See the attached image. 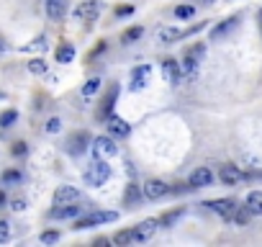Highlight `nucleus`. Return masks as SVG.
Returning <instances> with one entry per match:
<instances>
[{"mask_svg":"<svg viewBox=\"0 0 262 247\" xmlns=\"http://www.w3.org/2000/svg\"><path fill=\"white\" fill-rule=\"evenodd\" d=\"M123 203H126V206H139V203H142V188H139L137 183H128V186H126Z\"/></svg>","mask_w":262,"mask_h":247,"instance_id":"19","label":"nucleus"},{"mask_svg":"<svg viewBox=\"0 0 262 247\" xmlns=\"http://www.w3.org/2000/svg\"><path fill=\"white\" fill-rule=\"evenodd\" d=\"M244 206H247L254 216L262 214V191H252V193L247 196V203H244Z\"/></svg>","mask_w":262,"mask_h":247,"instance_id":"22","label":"nucleus"},{"mask_svg":"<svg viewBox=\"0 0 262 247\" xmlns=\"http://www.w3.org/2000/svg\"><path fill=\"white\" fill-rule=\"evenodd\" d=\"M0 98H6V95H3V93H0Z\"/></svg>","mask_w":262,"mask_h":247,"instance_id":"45","label":"nucleus"},{"mask_svg":"<svg viewBox=\"0 0 262 247\" xmlns=\"http://www.w3.org/2000/svg\"><path fill=\"white\" fill-rule=\"evenodd\" d=\"M49 216H52V219H75V216H80V206H77V203L57 206V209H52Z\"/></svg>","mask_w":262,"mask_h":247,"instance_id":"18","label":"nucleus"},{"mask_svg":"<svg viewBox=\"0 0 262 247\" xmlns=\"http://www.w3.org/2000/svg\"><path fill=\"white\" fill-rule=\"evenodd\" d=\"M157 229H160V219H144L142 224L134 227V242H147V239H152Z\"/></svg>","mask_w":262,"mask_h":247,"instance_id":"8","label":"nucleus"},{"mask_svg":"<svg viewBox=\"0 0 262 247\" xmlns=\"http://www.w3.org/2000/svg\"><path fill=\"white\" fill-rule=\"evenodd\" d=\"M29 72L31 75H44L47 72V62L44 59H31L29 62Z\"/></svg>","mask_w":262,"mask_h":247,"instance_id":"32","label":"nucleus"},{"mask_svg":"<svg viewBox=\"0 0 262 247\" xmlns=\"http://www.w3.org/2000/svg\"><path fill=\"white\" fill-rule=\"evenodd\" d=\"M149 75H152V67L149 65H142V67H137L134 72H131V90H142L147 83H149Z\"/></svg>","mask_w":262,"mask_h":247,"instance_id":"15","label":"nucleus"},{"mask_svg":"<svg viewBox=\"0 0 262 247\" xmlns=\"http://www.w3.org/2000/svg\"><path fill=\"white\" fill-rule=\"evenodd\" d=\"M26 152H29L26 142H16V145H13V155H16V157H24Z\"/></svg>","mask_w":262,"mask_h":247,"instance_id":"37","label":"nucleus"},{"mask_svg":"<svg viewBox=\"0 0 262 247\" xmlns=\"http://www.w3.org/2000/svg\"><path fill=\"white\" fill-rule=\"evenodd\" d=\"M80 191L75 186H59L54 191V206H67V203H80Z\"/></svg>","mask_w":262,"mask_h":247,"instance_id":"6","label":"nucleus"},{"mask_svg":"<svg viewBox=\"0 0 262 247\" xmlns=\"http://www.w3.org/2000/svg\"><path fill=\"white\" fill-rule=\"evenodd\" d=\"M144 36V29L142 26H131V29H126L123 34H121V44H134L137 39H142Z\"/></svg>","mask_w":262,"mask_h":247,"instance_id":"24","label":"nucleus"},{"mask_svg":"<svg viewBox=\"0 0 262 247\" xmlns=\"http://www.w3.org/2000/svg\"><path fill=\"white\" fill-rule=\"evenodd\" d=\"M93 155L100 157V160H108V157H116L118 155V145L111 139V137H95L93 145H90Z\"/></svg>","mask_w":262,"mask_h":247,"instance_id":"4","label":"nucleus"},{"mask_svg":"<svg viewBox=\"0 0 262 247\" xmlns=\"http://www.w3.org/2000/svg\"><path fill=\"white\" fill-rule=\"evenodd\" d=\"M93 244H95V247H105V244H108V239H105V237H98Z\"/></svg>","mask_w":262,"mask_h":247,"instance_id":"40","label":"nucleus"},{"mask_svg":"<svg viewBox=\"0 0 262 247\" xmlns=\"http://www.w3.org/2000/svg\"><path fill=\"white\" fill-rule=\"evenodd\" d=\"M21 180H24L21 170H6L3 175H0V183H3V186H18Z\"/></svg>","mask_w":262,"mask_h":247,"instance_id":"25","label":"nucleus"},{"mask_svg":"<svg viewBox=\"0 0 262 247\" xmlns=\"http://www.w3.org/2000/svg\"><path fill=\"white\" fill-rule=\"evenodd\" d=\"M236 24H239V18L236 16H231L229 21H224V24H219L213 31H211V39H221V36H226V34H231L234 29H236Z\"/></svg>","mask_w":262,"mask_h":247,"instance_id":"20","label":"nucleus"},{"mask_svg":"<svg viewBox=\"0 0 262 247\" xmlns=\"http://www.w3.org/2000/svg\"><path fill=\"white\" fill-rule=\"evenodd\" d=\"M6 203H8V198H6V193H3V191H0V206H6Z\"/></svg>","mask_w":262,"mask_h":247,"instance_id":"41","label":"nucleus"},{"mask_svg":"<svg viewBox=\"0 0 262 247\" xmlns=\"http://www.w3.org/2000/svg\"><path fill=\"white\" fill-rule=\"evenodd\" d=\"M59 129H62V118H57V116H54V118H49V121H47V127H44V132H47V134H57Z\"/></svg>","mask_w":262,"mask_h":247,"instance_id":"33","label":"nucleus"},{"mask_svg":"<svg viewBox=\"0 0 262 247\" xmlns=\"http://www.w3.org/2000/svg\"><path fill=\"white\" fill-rule=\"evenodd\" d=\"M75 59V47L72 44H59L57 47V62L59 65H67V62H72Z\"/></svg>","mask_w":262,"mask_h":247,"instance_id":"23","label":"nucleus"},{"mask_svg":"<svg viewBox=\"0 0 262 247\" xmlns=\"http://www.w3.org/2000/svg\"><path fill=\"white\" fill-rule=\"evenodd\" d=\"M67 13V0H47V16L49 21H62Z\"/></svg>","mask_w":262,"mask_h":247,"instance_id":"17","label":"nucleus"},{"mask_svg":"<svg viewBox=\"0 0 262 247\" xmlns=\"http://www.w3.org/2000/svg\"><path fill=\"white\" fill-rule=\"evenodd\" d=\"M185 214V209L180 206V209H175V211H167V214H162V219H160V227H172L180 216Z\"/></svg>","mask_w":262,"mask_h":247,"instance_id":"28","label":"nucleus"},{"mask_svg":"<svg viewBox=\"0 0 262 247\" xmlns=\"http://www.w3.org/2000/svg\"><path fill=\"white\" fill-rule=\"evenodd\" d=\"M252 216H254V214H252V211H249V209H247V206H239V209H236V214H234V219H231V221H234V224H236V227H247V224H249V219H252Z\"/></svg>","mask_w":262,"mask_h":247,"instance_id":"26","label":"nucleus"},{"mask_svg":"<svg viewBox=\"0 0 262 247\" xmlns=\"http://www.w3.org/2000/svg\"><path fill=\"white\" fill-rule=\"evenodd\" d=\"M167 193H170V186L162 183V180H147V183H144V196H147L149 201H160V198L167 196Z\"/></svg>","mask_w":262,"mask_h":247,"instance_id":"13","label":"nucleus"},{"mask_svg":"<svg viewBox=\"0 0 262 247\" xmlns=\"http://www.w3.org/2000/svg\"><path fill=\"white\" fill-rule=\"evenodd\" d=\"M203 57H206V47H203V42L193 44V47L183 54V62H180V67H183V77L195 80V75H198V65L203 62Z\"/></svg>","mask_w":262,"mask_h":247,"instance_id":"1","label":"nucleus"},{"mask_svg":"<svg viewBox=\"0 0 262 247\" xmlns=\"http://www.w3.org/2000/svg\"><path fill=\"white\" fill-rule=\"evenodd\" d=\"M116 95H118V88L116 85H111L108 88V93H105V98L100 100V106H98V121H108V116L113 113V103H116Z\"/></svg>","mask_w":262,"mask_h":247,"instance_id":"10","label":"nucleus"},{"mask_svg":"<svg viewBox=\"0 0 262 247\" xmlns=\"http://www.w3.org/2000/svg\"><path fill=\"white\" fill-rule=\"evenodd\" d=\"M162 70H165L170 85H180V83H183V67H180V62H175V59H165V62H162Z\"/></svg>","mask_w":262,"mask_h":247,"instance_id":"16","label":"nucleus"},{"mask_svg":"<svg viewBox=\"0 0 262 247\" xmlns=\"http://www.w3.org/2000/svg\"><path fill=\"white\" fill-rule=\"evenodd\" d=\"M211 183H213V173L208 168H198V170H193V175L188 180V188H206Z\"/></svg>","mask_w":262,"mask_h":247,"instance_id":"14","label":"nucleus"},{"mask_svg":"<svg viewBox=\"0 0 262 247\" xmlns=\"http://www.w3.org/2000/svg\"><path fill=\"white\" fill-rule=\"evenodd\" d=\"M18 121V111H3V113H0V127H3V129H8V127H13V123Z\"/></svg>","mask_w":262,"mask_h":247,"instance_id":"30","label":"nucleus"},{"mask_svg":"<svg viewBox=\"0 0 262 247\" xmlns=\"http://www.w3.org/2000/svg\"><path fill=\"white\" fill-rule=\"evenodd\" d=\"M113 242L116 244H131V242H134V229H121V232H116L113 234Z\"/></svg>","mask_w":262,"mask_h":247,"instance_id":"29","label":"nucleus"},{"mask_svg":"<svg viewBox=\"0 0 262 247\" xmlns=\"http://www.w3.org/2000/svg\"><path fill=\"white\" fill-rule=\"evenodd\" d=\"M90 142H93V139H90L88 132H75V134L67 139V152H70V155H82V152L90 147Z\"/></svg>","mask_w":262,"mask_h":247,"instance_id":"9","label":"nucleus"},{"mask_svg":"<svg viewBox=\"0 0 262 247\" xmlns=\"http://www.w3.org/2000/svg\"><path fill=\"white\" fill-rule=\"evenodd\" d=\"M72 16H75V21L90 24V21H95L100 16V3H98V0H82V3L72 11Z\"/></svg>","mask_w":262,"mask_h":247,"instance_id":"5","label":"nucleus"},{"mask_svg":"<svg viewBox=\"0 0 262 247\" xmlns=\"http://www.w3.org/2000/svg\"><path fill=\"white\" fill-rule=\"evenodd\" d=\"M203 3H213V0H203Z\"/></svg>","mask_w":262,"mask_h":247,"instance_id":"44","label":"nucleus"},{"mask_svg":"<svg viewBox=\"0 0 262 247\" xmlns=\"http://www.w3.org/2000/svg\"><path fill=\"white\" fill-rule=\"evenodd\" d=\"M11 209H13V211H24V209H26V201H24V198H13V201H11Z\"/></svg>","mask_w":262,"mask_h":247,"instance_id":"39","label":"nucleus"},{"mask_svg":"<svg viewBox=\"0 0 262 247\" xmlns=\"http://www.w3.org/2000/svg\"><path fill=\"white\" fill-rule=\"evenodd\" d=\"M213 214H219V216H224V219H234V214H236V201L234 198H216V201H211V203H206Z\"/></svg>","mask_w":262,"mask_h":247,"instance_id":"7","label":"nucleus"},{"mask_svg":"<svg viewBox=\"0 0 262 247\" xmlns=\"http://www.w3.org/2000/svg\"><path fill=\"white\" fill-rule=\"evenodd\" d=\"M3 49H6V47H3V42H0V52H3Z\"/></svg>","mask_w":262,"mask_h":247,"instance_id":"43","label":"nucleus"},{"mask_svg":"<svg viewBox=\"0 0 262 247\" xmlns=\"http://www.w3.org/2000/svg\"><path fill=\"white\" fill-rule=\"evenodd\" d=\"M108 132L116 137V139H123V137H128L131 134V127H128V121H123L121 116H108Z\"/></svg>","mask_w":262,"mask_h":247,"instance_id":"12","label":"nucleus"},{"mask_svg":"<svg viewBox=\"0 0 262 247\" xmlns=\"http://www.w3.org/2000/svg\"><path fill=\"white\" fill-rule=\"evenodd\" d=\"M116 219H118L116 211H93V214H88V216H80V219L75 221V229H90V227L111 224V221H116Z\"/></svg>","mask_w":262,"mask_h":247,"instance_id":"3","label":"nucleus"},{"mask_svg":"<svg viewBox=\"0 0 262 247\" xmlns=\"http://www.w3.org/2000/svg\"><path fill=\"white\" fill-rule=\"evenodd\" d=\"M219 180H221L224 186H236V183L244 180V173H242L236 165L226 162V165H221V170H219Z\"/></svg>","mask_w":262,"mask_h":247,"instance_id":"11","label":"nucleus"},{"mask_svg":"<svg viewBox=\"0 0 262 247\" xmlns=\"http://www.w3.org/2000/svg\"><path fill=\"white\" fill-rule=\"evenodd\" d=\"M108 178H111V165H108L105 160H100V157H95V160L85 168V183L93 186V188L105 186Z\"/></svg>","mask_w":262,"mask_h":247,"instance_id":"2","label":"nucleus"},{"mask_svg":"<svg viewBox=\"0 0 262 247\" xmlns=\"http://www.w3.org/2000/svg\"><path fill=\"white\" fill-rule=\"evenodd\" d=\"M259 29H262V11H259Z\"/></svg>","mask_w":262,"mask_h":247,"instance_id":"42","label":"nucleus"},{"mask_svg":"<svg viewBox=\"0 0 262 247\" xmlns=\"http://www.w3.org/2000/svg\"><path fill=\"white\" fill-rule=\"evenodd\" d=\"M44 244H54V242H59V232H54V229H49V232H41V237H39Z\"/></svg>","mask_w":262,"mask_h":247,"instance_id":"35","label":"nucleus"},{"mask_svg":"<svg viewBox=\"0 0 262 247\" xmlns=\"http://www.w3.org/2000/svg\"><path fill=\"white\" fill-rule=\"evenodd\" d=\"M100 83H103L100 77H90V80L82 85V98H93V95L100 90Z\"/></svg>","mask_w":262,"mask_h":247,"instance_id":"27","label":"nucleus"},{"mask_svg":"<svg viewBox=\"0 0 262 247\" xmlns=\"http://www.w3.org/2000/svg\"><path fill=\"white\" fill-rule=\"evenodd\" d=\"M175 16H178L180 21H188V18L195 16V8H193V6H178V8H175Z\"/></svg>","mask_w":262,"mask_h":247,"instance_id":"31","label":"nucleus"},{"mask_svg":"<svg viewBox=\"0 0 262 247\" xmlns=\"http://www.w3.org/2000/svg\"><path fill=\"white\" fill-rule=\"evenodd\" d=\"M31 49H39V52H41V49H47V39H44V36H39V39H36L34 44L24 47V52H31Z\"/></svg>","mask_w":262,"mask_h":247,"instance_id":"36","label":"nucleus"},{"mask_svg":"<svg viewBox=\"0 0 262 247\" xmlns=\"http://www.w3.org/2000/svg\"><path fill=\"white\" fill-rule=\"evenodd\" d=\"M131 13H134V8H131V6H118V8H116V16H118V18H126V16H131Z\"/></svg>","mask_w":262,"mask_h":247,"instance_id":"38","label":"nucleus"},{"mask_svg":"<svg viewBox=\"0 0 262 247\" xmlns=\"http://www.w3.org/2000/svg\"><path fill=\"white\" fill-rule=\"evenodd\" d=\"M11 237H13L11 224H8V221H0V244H3V242H11Z\"/></svg>","mask_w":262,"mask_h":247,"instance_id":"34","label":"nucleus"},{"mask_svg":"<svg viewBox=\"0 0 262 247\" xmlns=\"http://www.w3.org/2000/svg\"><path fill=\"white\" fill-rule=\"evenodd\" d=\"M157 39H160L162 44H172V42H180V39H185V31H180V29H160Z\"/></svg>","mask_w":262,"mask_h":247,"instance_id":"21","label":"nucleus"}]
</instances>
